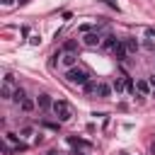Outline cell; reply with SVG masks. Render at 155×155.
<instances>
[{
	"label": "cell",
	"instance_id": "obj_1",
	"mask_svg": "<svg viewBox=\"0 0 155 155\" xmlns=\"http://www.w3.org/2000/svg\"><path fill=\"white\" fill-rule=\"evenodd\" d=\"M65 80H68L70 85H80V87H85V85L90 82V73L75 65V68H68V70H65Z\"/></svg>",
	"mask_w": 155,
	"mask_h": 155
},
{
	"label": "cell",
	"instance_id": "obj_2",
	"mask_svg": "<svg viewBox=\"0 0 155 155\" xmlns=\"http://www.w3.org/2000/svg\"><path fill=\"white\" fill-rule=\"evenodd\" d=\"M53 114L58 116V121H70L73 119V107L65 99H56L53 102Z\"/></svg>",
	"mask_w": 155,
	"mask_h": 155
},
{
	"label": "cell",
	"instance_id": "obj_3",
	"mask_svg": "<svg viewBox=\"0 0 155 155\" xmlns=\"http://www.w3.org/2000/svg\"><path fill=\"white\" fill-rule=\"evenodd\" d=\"M82 44H85V46H90V48H94V46H99V44H102V36H99L97 31H87V34L82 36Z\"/></svg>",
	"mask_w": 155,
	"mask_h": 155
},
{
	"label": "cell",
	"instance_id": "obj_4",
	"mask_svg": "<svg viewBox=\"0 0 155 155\" xmlns=\"http://www.w3.org/2000/svg\"><path fill=\"white\" fill-rule=\"evenodd\" d=\"M136 92H138V97H148L150 92H153V87H150V82H148V78L143 80H136Z\"/></svg>",
	"mask_w": 155,
	"mask_h": 155
},
{
	"label": "cell",
	"instance_id": "obj_5",
	"mask_svg": "<svg viewBox=\"0 0 155 155\" xmlns=\"http://www.w3.org/2000/svg\"><path fill=\"white\" fill-rule=\"evenodd\" d=\"M111 90H114L111 85H107V82H97V92H94V94H97L99 99H109Z\"/></svg>",
	"mask_w": 155,
	"mask_h": 155
},
{
	"label": "cell",
	"instance_id": "obj_6",
	"mask_svg": "<svg viewBox=\"0 0 155 155\" xmlns=\"http://www.w3.org/2000/svg\"><path fill=\"white\" fill-rule=\"evenodd\" d=\"M124 46H126V51H128V53H136V51L140 48V44H138L133 36H126V39H124Z\"/></svg>",
	"mask_w": 155,
	"mask_h": 155
},
{
	"label": "cell",
	"instance_id": "obj_7",
	"mask_svg": "<svg viewBox=\"0 0 155 155\" xmlns=\"http://www.w3.org/2000/svg\"><path fill=\"white\" fill-rule=\"evenodd\" d=\"M114 56H116V61H126V56H128V51H126V46H124V41H119V44L114 46Z\"/></svg>",
	"mask_w": 155,
	"mask_h": 155
},
{
	"label": "cell",
	"instance_id": "obj_8",
	"mask_svg": "<svg viewBox=\"0 0 155 155\" xmlns=\"http://www.w3.org/2000/svg\"><path fill=\"white\" fill-rule=\"evenodd\" d=\"M36 104H39L41 109H53V99H51L48 94H39V97H36Z\"/></svg>",
	"mask_w": 155,
	"mask_h": 155
},
{
	"label": "cell",
	"instance_id": "obj_9",
	"mask_svg": "<svg viewBox=\"0 0 155 155\" xmlns=\"http://www.w3.org/2000/svg\"><path fill=\"white\" fill-rule=\"evenodd\" d=\"M68 143H70L73 148H90V143H87V140H82V138H75V136H68Z\"/></svg>",
	"mask_w": 155,
	"mask_h": 155
},
{
	"label": "cell",
	"instance_id": "obj_10",
	"mask_svg": "<svg viewBox=\"0 0 155 155\" xmlns=\"http://www.w3.org/2000/svg\"><path fill=\"white\" fill-rule=\"evenodd\" d=\"M61 61H63V65H65V68H75V61H78V56H75V53H65Z\"/></svg>",
	"mask_w": 155,
	"mask_h": 155
},
{
	"label": "cell",
	"instance_id": "obj_11",
	"mask_svg": "<svg viewBox=\"0 0 155 155\" xmlns=\"http://www.w3.org/2000/svg\"><path fill=\"white\" fill-rule=\"evenodd\" d=\"M19 107H22V111H27V114H29V111H34V107H36V104H34V99L24 97V99L19 102Z\"/></svg>",
	"mask_w": 155,
	"mask_h": 155
},
{
	"label": "cell",
	"instance_id": "obj_12",
	"mask_svg": "<svg viewBox=\"0 0 155 155\" xmlns=\"http://www.w3.org/2000/svg\"><path fill=\"white\" fill-rule=\"evenodd\" d=\"M116 44H119V41H116V36H111V34H109V36H104V41H102V46H104V48H109V51H114V46H116Z\"/></svg>",
	"mask_w": 155,
	"mask_h": 155
},
{
	"label": "cell",
	"instance_id": "obj_13",
	"mask_svg": "<svg viewBox=\"0 0 155 155\" xmlns=\"http://www.w3.org/2000/svg\"><path fill=\"white\" fill-rule=\"evenodd\" d=\"M111 87H114V92H116V94H121V92L126 90V82H124V78H119V80H114V82H111Z\"/></svg>",
	"mask_w": 155,
	"mask_h": 155
},
{
	"label": "cell",
	"instance_id": "obj_14",
	"mask_svg": "<svg viewBox=\"0 0 155 155\" xmlns=\"http://www.w3.org/2000/svg\"><path fill=\"white\" fill-rule=\"evenodd\" d=\"M24 97H27V94H24V90H22V87H17V90H15V94H12V99H15L17 104H19V102H22Z\"/></svg>",
	"mask_w": 155,
	"mask_h": 155
},
{
	"label": "cell",
	"instance_id": "obj_15",
	"mask_svg": "<svg viewBox=\"0 0 155 155\" xmlns=\"http://www.w3.org/2000/svg\"><path fill=\"white\" fill-rule=\"evenodd\" d=\"M12 94H15V92H12V90H10V85L5 82V85H2V99H12Z\"/></svg>",
	"mask_w": 155,
	"mask_h": 155
},
{
	"label": "cell",
	"instance_id": "obj_16",
	"mask_svg": "<svg viewBox=\"0 0 155 155\" xmlns=\"http://www.w3.org/2000/svg\"><path fill=\"white\" fill-rule=\"evenodd\" d=\"M85 92H87V94H94V92H97V82H92V80H90V82L85 85Z\"/></svg>",
	"mask_w": 155,
	"mask_h": 155
},
{
	"label": "cell",
	"instance_id": "obj_17",
	"mask_svg": "<svg viewBox=\"0 0 155 155\" xmlns=\"http://www.w3.org/2000/svg\"><path fill=\"white\" fill-rule=\"evenodd\" d=\"M75 48H78V44H75V41H68V44H65V51H68V53H73Z\"/></svg>",
	"mask_w": 155,
	"mask_h": 155
},
{
	"label": "cell",
	"instance_id": "obj_18",
	"mask_svg": "<svg viewBox=\"0 0 155 155\" xmlns=\"http://www.w3.org/2000/svg\"><path fill=\"white\" fill-rule=\"evenodd\" d=\"M19 133H22V136H31V133H34V128H31V126H24Z\"/></svg>",
	"mask_w": 155,
	"mask_h": 155
},
{
	"label": "cell",
	"instance_id": "obj_19",
	"mask_svg": "<svg viewBox=\"0 0 155 155\" xmlns=\"http://www.w3.org/2000/svg\"><path fill=\"white\" fill-rule=\"evenodd\" d=\"M44 126H46V128H51V131H58V124H51V121H44Z\"/></svg>",
	"mask_w": 155,
	"mask_h": 155
},
{
	"label": "cell",
	"instance_id": "obj_20",
	"mask_svg": "<svg viewBox=\"0 0 155 155\" xmlns=\"http://www.w3.org/2000/svg\"><path fill=\"white\" fill-rule=\"evenodd\" d=\"M145 36H148V39H155V27H150V29L145 31Z\"/></svg>",
	"mask_w": 155,
	"mask_h": 155
},
{
	"label": "cell",
	"instance_id": "obj_21",
	"mask_svg": "<svg viewBox=\"0 0 155 155\" xmlns=\"http://www.w3.org/2000/svg\"><path fill=\"white\" fill-rule=\"evenodd\" d=\"M5 82H7V85H12V82H15V78H12V73H7V75H5Z\"/></svg>",
	"mask_w": 155,
	"mask_h": 155
},
{
	"label": "cell",
	"instance_id": "obj_22",
	"mask_svg": "<svg viewBox=\"0 0 155 155\" xmlns=\"http://www.w3.org/2000/svg\"><path fill=\"white\" fill-rule=\"evenodd\" d=\"M104 2H107L109 7H114V10H119V5H116V0H104Z\"/></svg>",
	"mask_w": 155,
	"mask_h": 155
},
{
	"label": "cell",
	"instance_id": "obj_23",
	"mask_svg": "<svg viewBox=\"0 0 155 155\" xmlns=\"http://www.w3.org/2000/svg\"><path fill=\"white\" fill-rule=\"evenodd\" d=\"M148 82H150V87H153V92H155V75H150V78H148Z\"/></svg>",
	"mask_w": 155,
	"mask_h": 155
},
{
	"label": "cell",
	"instance_id": "obj_24",
	"mask_svg": "<svg viewBox=\"0 0 155 155\" xmlns=\"http://www.w3.org/2000/svg\"><path fill=\"white\" fill-rule=\"evenodd\" d=\"M48 155H63L61 150H48Z\"/></svg>",
	"mask_w": 155,
	"mask_h": 155
},
{
	"label": "cell",
	"instance_id": "obj_25",
	"mask_svg": "<svg viewBox=\"0 0 155 155\" xmlns=\"http://www.w3.org/2000/svg\"><path fill=\"white\" fill-rule=\"evenodd\" d=\"M2 5H5V7H10V5H12V0H2Z\"/></svg>",
	"mask_w": 155,
	"mask_h": 155
},
{
	"label": "cell",
	"instance_id": "obj_26",
	"mask_svg": "<svg viewBox=\"0 0 155 155\" xmlns=\"http://www.w3.org/2000/svg\"><path fill=\"white\" fill-rule=\"evenodd\" d=\"M150 153H153V155H155V140H153V145H150Z\"/></svg>",
	"mask_w": 155,
	"mask_h": 155
},
{
	"label": "cell",
	"instance_id": "obj_27",
	"mask_svg": "<svg viewBox=\"0 0 155 155\" xmlns=\"http://www.w3.org/2000/svg\"><path fill=\"white\" fill-rule=\"evenodd\" d=\"M17 2H19V5H27V0H17Z\"/></svg>",
	"mask_w": 155,
	"mask_h": 155
},
{
	"label": "cell",
	"instance_id": "obj_28",
	"mask_svg": "<svg viewBox=\"0 0 155 155\" xmlns=\"http://www.w3.org/2000/svg\"><path fill=\"white\" fill-rule=\"evenodd\" d=\"M75 155H85V153H75Z\"/></svg>",
	"mask_w": 155,
	"mask_h": 155
}]
</instances>
